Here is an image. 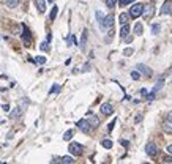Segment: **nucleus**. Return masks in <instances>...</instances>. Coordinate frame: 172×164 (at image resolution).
I'll list each match as a JSON object with an SVG mask.
<instances>
[{
  "instance_id": "15",
  "label": "nucleus",
  "mask_w": 172,
  "mask_h": 164,
  "mask_svg": "<svg viewBox=\"0 0 172 164\" xmlns=\"http://www.w3.org/2000/svg\"><path fill=\"white\" fill-rule=\"evenodd\" d=\"M163 128H164L166 133L172 134V122H171V120H166V122L163 123Z\"/></svg>"
},
{
  "instance_id": "32",
  "label": "nucleus",
  "mask_w": 172,
  "mask_h": 164,
  "mask_svg": "<svg viewBox=\"0 0 172 164\" xmlns=\"http://www.w3.org/2000/svg\"><path fill=\"white\" fill-rule=\"evenodd\" d=\"M131 2H133V0H118V3H120L122 7H126V5L131 3Z\"/></svg>"
},
{
  "instance_id": "31",
  "label": "nucleus",
  "mask_w": 172,
  "mask_h": 164,
  "mask_svg": "<svg viewBox=\"0 0 172 164\" xmlns=\"http://www.w3.org/2000/svg\"><path fill=\"white\" fill-rule=\"evenodd\" d=\"M131 77L134 79V81H137V79L141 77V73L139 71H131Z\"/></svg>"
},
{
  "instance_id": "25",
  "label": "nucleus",
  "mask_w": 172,
  "mask_h": 164,
  "mask_svg": "<svg viewBox=\"0 0 172 164\" xmlns=\"http://www.w3.org/2000/svg\"><path fill=\"white\" fill-rule=\"evenodd\" d=\"M73 43H74V44H78V41H76V38L73 36V35H70V36H66V44H68V46H71V44H73Z\"/></svg>"
},
{
  "instance_id": "13",
  "label": "nucleus",
  "mask_w": 172,
  "mask_h": 164,
  "mask_svg": "<svg viewBox=\"0 0 172 164\" xmlns=\"http://www.w3.org/2000/svg\"><path fill=\"white\" fill-rule=\"evenodd\" d=\"M96 20H98V24L101 25V28H103V25H104V20H106V16L101 13V11H96Z\"/></svg>"
},
{
  "instance_id": "34",
  "label": "nucleus",
  "mask_w": 172,
  "mask_h": 164,
  "mask_svg": "<svg viewBox=\"0 0 172 164\" xmlns=\"http://www.w3.org/2000/svg\"><path fill=\"white\" fill-rule=\"evenodd\" d=\"M123 54H125V55H131L133 54V49L131 48H126L125 51H123Z\"/></svg>"
},
{
  "instance_id": "28",
  "label": "nucleus",
  "mask_w": 172,
  "mask_h": 164,
  "mask_svg": "<svg viewBox=\"0 0 172 164\" xmlns=\"http://www.w3.org/2000/svg\"><path fill=\"white\" fill-rule=\"evenodd\" d=\"M40 49L41 51H49V41H43L41 46H40Z\"/></svg>"
},
{
  "instance_id": "7",
  "label": "nucleus",
  "mask_w": 172,
  "mask_h": 164,
  "mask_svg": "<svg viewBox=\"0 0 172 164\" xmlns=\"http://www.w3.org/2000/svg\"><path fill=\"white\" fill-rule=\"evenodd\" d=\"M101 112L104 114V115H111V114L114 112V107H112L109 102H104V104H101Z\"/></svg>"
},
{
  "instance_id": "27",
  "label": "nucleus",
  "mask_w": 172,
  "mask_h": 164,
  "mask_svg": "<svg viewBox=\"0 0 172 164\" xmlns=\"http://www.w3.org/2000/svg\"><path fill=\"white\" fill-rule=\"evenodd\" d=\"M35 62H37L38 65H44V63H46V57H41V55H38V57H35Z\"/></svg>"
},
{
  "instance_id": "6",
  "label": "nucleus",
  "mask_w": 172,
  "mask_h": 164,
  "mask_svg": "<svg viewBox=\"0 0 172 164\" xmlns=\"http://www.w3.org/2000/svg\"><path fill=\"white\" fill-rule=\"evenodd\" d=\"M24 27V35H22V41L25 43V46H32V36H30V32H29V28L25 27V25H22Z\"/></svg>"
},
{
  "instance_id": "26",
  "label": "nucleus",
  "mask_w": 172,
  "mask_h": 164,
  "mask_svg": "<svg viewBox=\"0 0 172 164\" xmlns=\"http://www.w3.org/2000/svg\"><path fill=\"white\" fill-rule=\"evenodd\" d=\"M159 30H161V25H159V24H153L152 25V33L153 35H158Z\"/></svg>"
},
{
  "instance_id": "5",
  "label": "nucleus",
  "mask_w": 172,
  "mask_h": 164,
  "mask_svg": "<svg viewBox=\"0 0 172 164\" xmlns=\"http://www.w3.org/2000/svg\"><path fill=\"white\" fill-rule=\"evenodd\" d=\"M137 69H139V73H141V74H144V76H145V77H150V76L153 74L152 69H150L149 66L142 65V63H139V65H137Z\"/></svg>"
},
{
  "instance_id": "41",
  "label": "nucleus",
  "mask_w": 172,
  "mask_h": 164,
  "mask_svg": "<svg viewBox=\"0 0 172 164\" xmlns=\"http://www.w3.org/2000/svg\"><path fill=\"white\" fill-rule=\"evenodd\" d=\"M88 68H90V65H88V63H85V66H84V71H88Z\"/></svg>"
},
{
  "instance_id": "24",
  "label": "nucleus",
  "mask_w": 172,
  "mask_h": 164,
  "mask_svg": "<svg viewBox=\"0 0 172 164\" xmlns=\"http://www.w3.org/2000/svg\"><path fill=\"white\" fill-rule=\"evenodd\" d=\"M101 145H103V147H104V148H108V150H109V148H112V140H109V139H104V140H103V142H101Z\"/></svg>"
},
{
  "instance_id": "9",
  "label": "nucleus",
  "mask_w": 172,
  "mask_h": 164,
  "mask_svg": "<svg viewBox=\"0 0 172 164\" xmlns=\"http://www.w3.org/2000/svg\"><path fill=\"white\" fill-rule=\"evenodd\" d=\"M161 14H172V2H166L161 8Z\"/></svg>"
},
{
  "instance_id": "17",
  "label": "nucleus",
  "mask_w": 172,
  "mask_h": 164,
  "mask_svg": "<svg viewBox=\"0 0 172 164\" xmlns=\"http://www.w3.org/2000/svg\"><path fill=\"white\" fill-rule=\"evenodd\" d=\"M21 115H22V110H21V107H16V109H14L13 110V112H11L10 114V117H11V118H13V120H16V118H19V117Z\"/></svg>"
},
{
  "instance_id": "3",
  "label": "nucleus",
  "mask_w": 172,
  "mask_h": 164,
  "mask_svg": "<svg viewBox=\"0 0 172 164\" xmlns=\"http://www.w3.org/2000/svg\"><path fill=\"white\" fill-rule=\"evenodd\" d=\"M145 153L149 155V156H152V158L156 156V155H158V147H156L153 142H149L147 145H145Z\"/></svg>"
},
{
  "instance_id": "37",
  "label": "nucleus",
  "mask_w": 172,
  "mask_h": 164,
  "mask_svg": "<svg viewBox=\"0 0 172 164\" xmlns=\"http://www.w3.org/2000/svg\"><path fill=\"white\" fill-rule=\"evenodd\" d=\"M141 120H142V115H137L136 120H134V123H141Z\"/></svg>"
},
{
  "instance_id": "21",
  "label": "nucleus",
  "mask_w": 172,
  "mask_h": 164,
  "mask_svg": "<svg viewBox=\"0 0 172 164\" xmlns=\"http://www.w3.org/2000/svg\"><path fill=\"white\" fill-rule=\"evenodd\" d=\"M57 13H58V7H55V5H54V7H52L51 14H49V19H51V20H54L55 17H57Z\"/></svg>"
},
{
  "instance_id": "38",
  "label": "nucleus",
  "mask_w": 172,
  "mask_h": 164,
  "mask_svg": "<svg viewBox=\"0 0 172 164\" xmlns=\"http://www.w3.org/2000/svg\"><path fill=\"white\" fill-rule=\"evenodd\" d=\"M141 95H142V96H147V90L142 89V90H141Z\"/></svg>"
},
{
  "instance_id": "14",
  "label": "nucleus",
  "mask_w": 172,
  "mask_h": 164,
  "mask_svg": "<svg viewBox=\"0 0 172 164\" xmlns=\"http://www.w3.org/2000/svg\"><path fill=\"white\" fill-rule=\"evenodd\" d=\"M128 33H129V25H128V24L122 25V30H120V36H122V38H126V36H128Z\"/></svg>"
},
{
  "instance_id": "4",
  "label": "nucleus",
  "mask_w": 172,
  "mask_h": 164,
  "mask_svg": "<svg viewBox=\"0 0 172 164\" xmlns=\"http://www.w3.org/2000/svg\"><path fill=\"white\" fill-rule=\"evenodd\" d=\"M78 128L82 131V133H90V128H92V125L88 123V120H85V118H82V120H79L78 123Z\"/></svg>"
},
{
  "instance_id": "8",
  "label": "nucleus",
  "mask_w": 172,
  "mask_h": 164,
  "mask_svg": "<svg viewBox=\"0 0 172 164\" xmlns=\"http://www.w3.org/2000/svg\"><path fill=\"white\" fill-rule=\"evenodd\" d=\"M153 13H155V10H153V7H152V5H145V7H144V13H142V14H144V17H145V19L152 17V14H153Z\"/></svg>"
},
{
  "instance_id": "23",
  "label": "nucleus",
  "mask_w": 172,
  "mask_h": 164,
  "mask_svg": "<svg viewBox=\"0 0 172 164\" xmlns=\"http://www.w3.org/2000/svg\"><path fill=\"white\" fill-rule=\"evenodd\" d=\"M19 5V0H7V7L10 8H16Z\"/></svg>"
},
{
  "instance_id": "33",
  "label": "nucleus",
  "mask_w": 172,
  "mask_h": 164,
  "mask_svg": "<svg viewBox=\"0 0 172 164\" xmlns=\"http://www.w3.org/2000/svg\"><path fill=\"white\" fill-rule=\"evenodd\" d=\"M114 125H115V120H112V122L109 123V126H108V131H109V133H111V131L114 130Z\"/></svg>"
},
{
  "instance_id": "12",
  "label": "nucleus",
  "mask_w": 172,
  "mask_h": 164,
  "mask_svg": "<svg viewBox=\"0 0 172 164\" xmlns=\"http://www.w3.org/2000/svg\"><path fill=\"white\" fill-rule=\"evenodd\" d=\"M87 36H88V33H87V30H82V36H81V49H85V44H87Z\"/></svg>"
},
{
  "instance_id": "39",
  "label": "nucleus",
  "mask_w": 172,
  "mask_h": 164,
  "mask_svg": "<svg viewBox=\"0 0 172 164\" xmlns=\"http://www.w3.org/2000/svg\"><path fill=\"white\" fill-rule=\"evenodd\" d=\"M2 107H3V110H7V112H8V110H10V106H8V104H3V106H2Z\"/></svg>"
},
{
  "instance_id": "16",
  "label": "nucleus",
  "mask_w": 172,
  "mask_h": 164,
  "mask_svg": "<svg viewBox=\"0 0 172 164\" xmlns=\"http://www.w3.org/2000/svg\"><path fill=\"white\" fill-rule=\"evenodd\" d=\"M88 123H90L93 128H96L98 125H100V118H98L96 115H90V118H88Z\"/></svg>"
},
{
  "instance_id": "11",
  "label": "nucleus",
  "mask_w": 172,
  "mask_h": 164,
  "mask_svg": "<svg viewBox=\"0 0 172 164\" xmlns=\"http://www.w3.org/2000/svg\"><path fill=\"white\" fill-rule=\"evenodd\" d=\"M52 163H65V164H71V163H74V159L71 156H63L60 158V159H52Z\"/></svg>"
},
{
  "instance_id": "30",
  "label": "nucleus",
  "mask_w": 172,
  "mask_h": 164,
  "mask_svg": "<svg viewBox=\"0 0 172 164\" xmlns=\"http://www.w3.org/2000/svg\"><path fill=\"white\" fill-rule=\"evenodd\" d=\"M73 134H74V133H73V131H71V130H68L66 133L63 134V139H65V140H70L71 137H73Z\"/></svg>"
},
{
  "instance_id": "36",
  "label": "nucleus",
  "mask_w": 172,
  "mask_h": 164,
  "mask_svg": "<svg viewBox=\"0 0 172 164\" xmlns=\"http://www.w3.org/2000/svg\"><path fill=\"white\" fill-rule=\"evenodd\" d=\"M166 150H167L169 155H172V144H171V145H167V148H166Z\"/></svg>"
},
{
  "instance_id": "1",
  "label": "nucleus",
  "mask_w": 172,
  "mask_h": 164,
  "mask_svg": "<svg viewBox=\"0 0 172 164\" xmlns=\"http://www.w3.org/2000/svg\"><path fill=\"white\" fill-rule=\"evenodd\" d=\"M144 13V5L142 3H134L129 10V16L131 17H139L141 14Z\"/></svg>"
},
{
  "instance_id": "19",
  "label": "nucleus",
  "mask_w": 172,
  "mask_h": 164,
  "mask_svg": "<svg viewBox=\"0 0 172 164\" xmlns=\"http://www.w3.org/2000/svg\"><path fill=\"white\" fill-rule=\"evenodd\" d=\"M163 85H164V81H163V79H159V81H158V82H156V84H155V87H153L152 93H156V92H158V90H161V89H163Z\"/></svg>"
},
{
  "instance_id": "22",
  "label": "nucleus",
  "mask_w": 172,
  "mask_h": 164,
  "mask_svg": "<svg viewBox=\"0 0 172 164\" xmlns=\"http://www.w3.org/2000/svg\"><path fill=\"white\" fill-rule=\"evenodd\" d=\"M60 92V85L58 84H54V85L51 87V90H49V95H55V93Z\"/></svg>"
},
{
  "instance_id": "2",
  "label": "nucleus",
  "mask_w": 172,
  "mask_h": 164,
  "mask_svg": "<svg viewBox=\"0 0 172 164\" xmlns=\"http://www.w3.org/2000/svg\"><path fill=\"white\" fill-rule=\"evenodd\" d=\"M68 148H70V153L71 155H76V156L81 155L82 151H84V147H82L79 142H71L70 145H68Z\"/></svg>"
},
{
  "instance_id": "10",
  "label": "nucleus",
  "mask_w": 172,
  "mask_h": 164,
  "mask_svg": "<svg viewBox=\"0 0 172 164\" xmlns=\"http://www.w3.org/2000/svg\"><path fill=\"white\" fill-rule=\"evenodd\" d=\"M35 3H37V8L40 13H44L46 11V0H35Z\"/></svg>"
},
{
  "instance_id": "18",
  "label": "nucleus",
  "mask_w": 172,
  "mask_h": 164,
  "mask_svg": "<svg viewBox=\"0 0 172 164\" xmlns=\"http://www.w3.org/2000/svg\"><path fill=\"white\" fill-rule=\"evenodd\" d=\"M118 22H120L122 25L128 24V14H126V13H122L120 16H118Z\"/></svg>"
},
{
  "instance_id": "35",
  "label": "nucleus",
  "mask_w": 172,
  "mask_h": 164,
  "mask_svg": "<svg viewBox=\"0 0 172 164\" xmlns=\"http://www.w3.org/2000/svg\"><path fill=\"white\" fill-rule=\"evenodd\" d=\"M163 161H164V163H172V158H169V156H164V159H163Z\"/></svg>"
},
{
  "instance_id": "29",
  "label": "nucleus",
  "mask_w": 172,
  "mask_h": 164,
  "mask_svg": "<svg viewBox=\"0 0 172 164\" xmlns=\"http://www.w3.org/2000/svg\"><path fill=\"white\" fill-rule=\"evenodd\" d=\"M115 5H117V0H106V7L115 8Z\"/></svg>"
},
{
  "instance_id": "20",
  "label": "nucleus",
  "mask_w": 172,
  "mask_h": 164,
  "mask_svg": "<svg viewBox=\"0 0 172 164\" xmlns=\"http://www.w3.org/2000/svg\"><path fill=\"white\" fill-rule=\"evenodd\" d=\"M142 32H144V27H142V24H141V22H137V24L134 25V33L137 35V36H141V35H142Z\"/></svg>"
},
{
  "instance_id": "40",
  "label": "nucleus",
  "mask_w": 172,
  "mask_h": 164,
  "mask_svg": "<svg viewBox=\"0 0 172 164\" xmlns=\"http://www.w3.org/2000/svg\"><path fill=\"white\" fill-rule=\"evenodd\" d=\"M167 120H171V122H172V110H169V114H167Z\"/></svg>"
}]
</instances>
